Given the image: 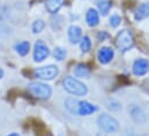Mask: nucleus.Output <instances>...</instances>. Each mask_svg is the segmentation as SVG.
Segmentation results:
<instances>
[{
	"label": "nucleus",
	"mask_w": 149,
	"mask_h": 136,
	"mask_svg": "<svg viewBox=\"0 0 149 136\" xmlns=\"http://www.w3.org/2000/svg\"><path fill=\"white\" fill-rule=\"evenodd\" d=\"M63 85L67 92H70L74 96H84L88 92V88L86 87V84H83L79 80L71 77V76H67L64 78Z\"/></svg>",
	"instance_id": "nucleus-1"
},
{
	"label": "nucleus",
	"mask_w": 149,
	"mask_h": 136,
	"mask_svg": "<svg viewBox=\"0 0 149 136\" xmlns=\"http://www.w3.org/2000/svg\"><path fill=\"white\" fill-rule=\"evenodd\" d=\"M28 90L33 96H35L37 98H42V99L49 98L52 94L51 87L45 83H42V82H31L28 85Z\"/></svg>",
	"instance_id": "nucleus-2"
},
{
	"label": "nucleus",
	"mask_w": 149,
	"mask_h": 136,
	"mask_svg": "<svg viewBox=\"0 0 149 136\" xmlns=\"http://www.w3.org/2000/svg\"><path fill=\"white\" fill-rule=\"evenodd\" d=\"M97 124L101 129H103L105 133H117L119 129L118 121L109 114H102L97 119Z\"/></svg>",
	"instance_id": "nucleus-3"
},
{
	"label": "nucleus",
	"mask_w": 149,
	"mask_h": 136,
	"mask_svg": "<svg viewBox=\"0 0 149 136\" xmlns=\"http://www.w3.org/2000/svg\"><path fill=\"white\" fill-rule=\"evenodd\" d=\"M116 43H117V47L121 52H125V51L132 49V46L134 44L132 33L130 30H121L117 36V42Z\"/></svg>",
	"instance_id": "nucleus-4"
},
{
	"label": "nucleus",
	"mask_w": 149,
	"mask_h": 136,
	"mask_svg": "<svg viewBox=\"0 0 149 136\" xmlns=\"http://www.w3.org/2000/svg\"><path fill=\"white\" fill-rule=\"evenodd\" d=\"M59 74V69L54 65H49L45 67L37 68L35 70V75L36 77L40 78V80H46V81H51L54 77H57Z\"/></svg>",
	"instance_id": "nucleus-5"
},
{
	"label": "nucleus",
	"mask_w": 149,
	"mask_h": 136,
	"mask_svg": "<svg viewBox=\"0 0 149 136\" xmlns=\"http://www.w3.org/2000/svg\"><path fill=\"white\" fill-rule=\"evenodd\" d=\"M50 56V50L43 40H37L34 46V60L36 62H42Z\"/></svg>",
	"instance_id": "nucleus-6"
},
{
	"label": "nucleus",
	"mask_w": 149,
	"mask_h": 136,
	"mask_svg": "<svg viewBox=\"0 0 149 136\" xmlns=\"http://www.w3.org/2000/svg\"><path fill=\"white\" fill-rule=\"evenodd\" d=\"M149 71V61L146 59H138L133 64V73L136 76H143Z\"/></svg>",
	"instance_id": "nucleus-7"
},
{
	"label": "nucleus",
	"mask_w": 149,
	"mask_h": 136,
	"mask_svg": "<svg viewBox=\"0 0 149 136\" xmlns=\"http://www.w3.org/2000/svg\"><path fill=\"white\" fill-rule=\"evenodd\" d=\"M113 56H114L113 50H112L111 47H108V46L102 47V49L98 51V54H97L100 62H101V64H104V65H105V64H109V62L111 61Z\"/></svg>",
	"instance_id": "nucleus-8"
},
{
	"label": "nucleus",
	"mask_w": 149,
	"mask_h": 136,
	"mask_svg": "<svg viewBox=\"0 0 149 136\" xmlns=\"http://www.w3.org/2000/svg\"><path fill=\"white\" fill-rule=\"evenodd\" d=\"M96 110H97V107L90 103L80 102L79 103V108H77V114L79 115H89V114H93Z\"/></svg>",
	"instance_id": "nucleus-9"
},
{
	"label": "nucleus",
	"mask_w": 149,
	"mask_h": 136,
	"mask_svg": "<svg viewBox=\"0 0 149 136\" xmlns=\"http://www.w3.org/2000/svg\"><path fill=\"white\" fill-rule=\"evenodd\" d=\"M86 21H87V24L89 27L94 28V27L98 26V23H100V15H98L97 10L94 9V8H90L87 12V14H86Z\"/></svg>",
	"instance_id": "nucleus-10"
},
{
	"label": "nucleus",
	"mask_w": 149,
	"mask_h": 136,
	"mask_svg": "<svg viewBox=\"0 0 149 136\" xmlns=\"http://www.w3.org/2000/svg\"><path fill=\"white\" fill-rule=\"evenodd\" d=\"M82 38V33H81V28L77 26H71L68 28V39L71 42V44H76L81 40Z\"/></svg>",
	"instance_id": "nucleus-11"
},
{
	"label": "nucleus",
	"mask_w": 149,
	"mask_h": 136,
	"mask_svg": "<svg viewBox=\"0 0 149 136\" xmlns=\"http://www.w3.org/2000/svg\"><path fill=\"white\" fill-rule=\"evenodd\" d=\"M149 16V3L148 2H143L142 5H140L134 14V17L136 21H142L145 19H147Z\"/></svg>",
	"instance_id": "nucleus-12"
},
{
	"label": "nucleus",
	"mask_w": 149,
	"mask_h": 136,
	"mask_svg": "<svg viewBox=\"0 0 149 136\" xmlns=\"http://www.w3.org/2000/svg\"><path fill=\"white\" fill-rule=\"evenodd\" d=\"M130 112H131V117H132V119H133L134 121H136V122H139V124L145 122V120H146V115H145L143 111H142L139 106L133 105V106L131 107Z\"/></svg>",
	"instance_id": "nucleus-13"
},
{
	"label": "nucleus",
	"mask_w": 149,
	"mask_h": 136,
	"mask_svg": "<svg viewBox=\"0 0 149 136\" xmlns=\"http://www.w3.org/2000/svg\"><path fill=\"white\" fill-rule=\"evenodd\" d=\"M63 3H64V0H46L45 7L49 13L56 14L63 7Z\"/></svg>",
	"instance_id": "nucleus-14"
},
{
	"label": "nucleus",
	"mask_w": 149,
	"mask_h": 136,
	"mask_svg": "<svg viewBox=\"0 0 149 136\" xmlns=\"http://www.w3.org/2000/svg\"><path fill=\"white\" fill-rule=\"evenodd\" d=\"M29 50H30V44H29V42H27V40L20 42V43H17V44L15 45V51H16L20 56H22V57L27 56L28 52H29Z\"/></svg>",
	"instance_id": "nucleus-15"
},
{
	"label": "nucleus",
	"mask_w": 149,
	"mask_h": 136,
	"mask_svg": "<svg viewBox=\"0 0 149 136\" xmlns=\"http://www.w3.org/2000/svg\"><path fill=\"white\" fill-rule=\"evenodd\" d=\"M96 5H97L100 13L102 15H108V13L111 8V1L110 0H97Z\"/></svg>",
	"instance_id": "nucleus-16"
},
{
	"label": "nucleus",
	"mask_w": 149,
	"mask_h": 136,
	"mask_svg": "<svg viewBox=\"0 0 149 136\" xmlns=\"http://www.w3.org/2000/svg\"><path fill=\"white\" fill-rule=\"evenodd\" d=\"M74 74L76 77H88L90 75V70L87 65H83V64H80L77 65L74 69Z\"/></svg>",
	"instance_id": "nucleus-17"
},
{
	"label": "nucleus",
	"mask_w": 149,
	"mask_h": 136,
	"mask_svg": "<svg viewBox=\"0 0 149 136\" xmlns=\"http://www.w3.org/2000/svg\"><path fill=\"white\" fill-rule=\"evenodd\" d=\"M79 101L77 99H74V98H67L66 102H65V106L66 108L73 113V114H77V108H79Z\"/></svg>",
	"instance_id": "nucleus-18"
},
{
	"label": "nucleus",
	"mask_w": 149,
	"mask_h": 136,
	"mask_svg": "<svg viewBox=\"0 0 149 136\" xmlns=\"http://www.w3.org/2000/svg\"><path fill=\"white\" fill-rule=\"evenodd\" d=\"M90 47H91L90 38L88 36H84L83 38H81V40H80V49H81V51L83 53H86V52H88L90 50Z\"/></svg>",
	"instance_id": "nucleus-19"
},
{
	"label": "nucleus",
	"mask_w": 149,
	"mask_h": 136,
	"mask_svg": "<svg viewBox=\"0 0 149 136\" xmlns=\"http://www.w3.org/2000/svg\"><path fill=\"white\" fill-rule=\"evenodd\" d=\"M66 54H67L66 50H65L64 47H61V46H57V47L54 49V51H53L54 59H57V60H59V61L64 60V59L66 58Z\"/></svg>",
	"instance_id": "nucleus-20"
},
{
	"label": "nucleus",
	"mask_w": 149,
	"mask_h": 136,
	"mask_svg": "<svg viewBox=\"0 0 149 136\" xmlns=\"http://www.w3.org/2000/svg\"><path fill=\"white\" fill-rule=\"evenodd\" d=\"M44 27H45V22H44L43 20H36V21L33 23V26H31L33 33H34V34H39V33H42L43 29H44Z\"/></svg>",
	"instance_id": "nucleus-21"
},
{
	"label": "nucleus",
	"mask_w": 149,
	"mask_h": 136,
	"mask_svg": "<svg viewBox=\"0 0 149 136\" xmlns=\"http://www.w3.org/2000/svg\"><path fill=\"white\" fill-rule=\"evenodd\" d=\"M109 22H110V26H111V27L117 28V27L120 24V22H121V17H120L119 15H117V14L111 15V17L109 19Z\"/></svg>",
	"instance_id": "nucleus-22"
},
{
	"label": "nucleus",
	"mask_w": 149,
	"mask_h": 136,
	"mask_svg": "<svg viewBox=\"0 0 149 136\" xmlns=\"http://www.w3.org/2000/svg\"><path fill=\"white\" fill-rule=\"evenodd\" d=\"M9 33L10 31H9V28L8 27H6L3 24H0V38H3L6 36H8Z\"/></svg>",
	"instance_id": "nucleus-23"
},
{
	"label": "nucleus",
	"mask_w": 149,
	"mask_h": 136,
	"mask_svg": "<svg viewBox=\"0 0 149 136\" xmlns=\"http://www.w3.org/2000/svg\"><path fill=\"white\" fill-rule=\"evenodd\" d=\"M8 16V13L6 12V7H0V21H5Z\"/></svg>",
	"instance_id": "nucleus-24"
},
{
	"label": "nucleus",
	"mask_w": 149,
	"mask_h": 136,
	"mask_svg": "<svg viewBox=\"0 0 149 136\" xmlns=\"http://www.w3.org/2000/svg\"><path fill=\"white\" fill-rule=\"evenodd\" d=\"M97 37H98V39H100V40H104L105 38H108V37H109V35L103 31V33H100V34L97 35Z\"/></svg>",
	"instance_id": "nucleus-25"
},
{
	"label": "nucleus",
	"mask_w": 149,
	"mask_h": 136,
	"mask_svg": "<svg viewBox=\"0 0 149 136\" xmlns=\"http://www.w3.org/2000/svg\"><path fill=\"white\" fill-rule=\"evenodd\" d=\"M2 76H3V69H2V68H0V80L2 78Z\"/></svg>",
	"instance_id": "nucleus-26"
},
{
	"label": "nucleus",
	"mask_w": 149,
	"mask_h": 136,
	"mask_svg": "<svg viewBox=\"0 0 149 136\" xmlns=\"http://www.w3.org/2000/svg\"><path fill=\"white\" fill-rule=\"evenodd\" d=\"M7 136H20L17 133H12V134H9V135H7Z\"/></svg>",
	"instance_id": "nucleus-27"
}]
</instances>
